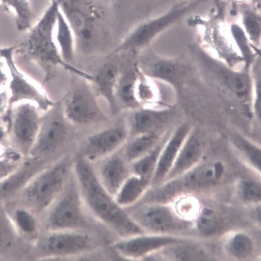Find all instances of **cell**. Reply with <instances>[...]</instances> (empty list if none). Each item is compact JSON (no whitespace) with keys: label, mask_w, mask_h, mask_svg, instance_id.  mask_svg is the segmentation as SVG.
I'll use <instances>...</instances> for the list:
<instances>
[{"label":"cell","mask_w":261,"mask_h":261,"mask_svg":"<svg viewBox=\"0 0 261 261\" xmlns=\"http://www.w3.org/2000/svg\"><path fill=\"white\" fill-rule=\"evenodd\" d=\"M183 242L181 239L172 235L143 233L121 238L114 244V247L121 256L138 259Z\"/></svg>","instance_id":"obj_15"},{"label":"cell","mask_w":261,"mask_h":261,"mask_svg":"<svg viewBox=\"0 0 261 261\" xmlns=\"http://www.w3.org/2000/svg\"><path fill=\"white\" fill-rule=\"evenodd\" d=\"M247 25H248V29L251 32V33H256L258 32L259 29L258 28V25L255 20L251 18H248L247 20Z\"/></svg>","instance_id":"obj_39"},{"label":"cell","mask_w":261,"mask_h":261,"mask_svg":"<svg viewBox=\"0 0 261 261\" xmlns=\"http://www.w3.org/2000/svg\"><path fill=\"white\" fill-rule=\"evenodd\" d=\"M228 254L237 260H245L252 255L254 244L251 237L243 232L232 234L225 244Z\"/></svg>","instance_id":"obj_28"},{"label":"cell","mask_w":261,"mask_h":261,"mask_svg":"<svg viewBox=\"0 0 261 261\" xmlns=\"http://www.w3.org/2000/svg\"><path fill=\"white\" fill-rule=\"evenodd\" d=\"M76 37L77 51L91 54L100 41V13L95 0H55Z\"/></svg>","instance_id":"obj_3"},{"label":"cell","mask_w":261,"mask_h":261,"mask_svg":"<svg viewBox=\"0 0 261 261\" xmlns=\"http://www.w3.org/2000/svg\"><path fill=\"white\" fill-rule=\"evenodd\" d=\"M55 37L62 58L66 63L71 64L77 52L76 37L60 9L57 15Z\"/></svg>","instance_id":"obj_24"},{"label":"cell","mask_w":261,"mask_h":261,"mask_svg":"<svg viewBox=\"0 0 261 261\" xmlns=\"http://www.w3.org/2000/svg\"><path fill=\"white\" fill-rule=\"evenodd\" d=\"M3 87V86H2ZM2 87H0V88H1Z\"/></svg>","instance_id":"obj_41"},{"label":"cell","mask_w":261,"mask_h":261,"mask_svg":"<svg viewBox=\"0 0 261 261\" xmlns=\"http://www.w3.org/2000/svg\"><path fill=\"white\" fill-rule=\"evenodd\" d=\"M14 219L18 228L22 233L31 234L37 230V223L29 210L19 208L14 213Z\"/></svg>","instance_id":"obj_35"},{"label":"cell","mask_w":261,"mask_h":261,"mask_svg":"<svg viewBox=\"0 0 261 261\" xmlns=\"http://www.w3.org/2000/svg\"><path fill=\"white\" fill-rule=\"evenodd\" d=\"M222 224V218L217 211L210 206H205L197 216L195 227L199 234L210 237L219 232Z\"/></svg>","instance_id":"obj_30"},{"label":"cell","mask_w":261,"mask_h":261,"mask_svg":"<svg viewBox=\"0 0 261 261\" xmlns=\"http://www.w3.org/2000/svg\"><path fill=\"white\" fill-rule=\"evenodd\" d=\"M70 179L65 190L46 212L48 231H81L89 228L85 207L77 185Z\"/></svg>","instance_id":"obj_8"},{"label":"cell","mask_w":261,"mask_h":261,"mask_svg":"<svg viewBox=\"0 0 261 261\" xmlns=\"http://www.w3.org/2000/svg\"><path fill=\"white\" fill-rule=\"evenodd\" d=\"M230 143L234 151L246 164L254 170L261 171V151L260 146L240 134L232 135Z\"/></svg>","instance_id":"obj_25"},{"label":"cell","mask_w":261,"mask_h":261,"mask_svg":"<svg viewBox=\"0 0 261 261\" xmlns=\"http://www.w3.org/2000/svg\"><path fill=\"white\" fill-rule=\"evenodd\" d=\"M129 137L127 126H111L89 136L81 149L82 158L91 163L117 152Z\"/></svg>","instance_id":"obj_13"},{"label":"cell","mask_w":261,"mask_h":261,"mask_svg":"<svg viewBox=\"0 0 261 261\" xmlns=\"http://www.w3.org/2000/svg\"><path fill=\"white\" fill-rule=\"evenodd\" d=\"M10 100L8 85L0 88V118L4 119L5 121L10 109Z\"/></svg>","instance_id":"obj_37"},{"label":"cell","mask_w":261,"mask_h":261,"mask_svg":"<svg viewBox=\"0 0 261 261\" xmlns=\"http://www.w3.org/2000/svg\"><path fill=\"white\" fill-rule=\"evenodd\" d=\"M166 133L165 129L129 137L124 145V158L132 164L152 151L166 136Z\"/></svg>","instance_id":"obj_21"},{"label":"cell","mask_w":261,"mask_h":261,"mask_svg":"<svg viewBox=\"0 0 261 261\" xmlns=\"http://www.w3.org/2000/svg\"><path fill=\"white\" fill-rule=\"evenodd\" d=\"M68 124L60 100L43 114L39 133L26 158L41 160L55 154L66 142Z\"/></svg>","instance_id":"obj_10"},{"label":"cell","mask_w":261,"mask_h":261,"mask_svg":"<svg viewBox=\"0 0 261 261\" xmlns=\"http://www.w3.org/2000/svg\"><path fill=\"white\" fill-rule=\"evenodd\" d=\"M122 68L114 62L105 63L92 74L90 82L96 95L107 101L113 115L121 111L116 97V89Z\"/></svg>","instance_id":"obj_17"},{"label":"cell","mask_w":261,"mask_h":261,"mask_svg":"<svg viewBox=\"0 0 261 261\" xmlns=\"http://www.w3.org/2000/svg\"><path fill=\"white\" fill-rule=\"evenodd\" d=\"M165 137L152 151L130 164L132 173L152 182Z\"/></svg>","instance_id":"obj_29"},{"label":"cell","mask_w":261,"mask_h":261,"mask_svg":"<svg viewBox=\"0 0 261 261\" xmlns=\"http://www.w3.org/2000/svg\"><path fill=\"white\" fill-rule=\"evenodd\" d=\"M72 171L69 161H58L29 184L23 192L24 200L35 210L46 212L65 190Z\"/></svg>","instance_id":"obj_6"},{"label":"cell","mask_w":261,"mask_h":261,"mask_svg":"<svg viewBox=\"0 0 261 261\" xmlns=\"http://www.w3.org/2000/svg\"><path fill=\"white\" fill-rule=\"evenodd\" d=\"M10 78V70L5 57L0 55V87L8 85Z\"/></svg>","instance_id":"obj_38"},{"label":"cell","mask_w":261,"mask_h":261,"mask_svg":"<svg viewBox=\"0 0 261 261\" xmlns=\"http://www.w3.org/2000/svg\"><path fill=\"white\" fill-rule=\"evenodd\" d=\"M204 148L201 137L193 127L184 142L163 183L182 175L199 164L204 152Z\"/></svg>","instance_id":"obj_18"},{"label":"cell","mask_w":261,"mask_h":261,"mask_svg":"<svg viewBox=\"0 0 261 261\" xmlns=\"http://www.w3.org/2000/svg\"><path fill=\"white\" fill-rule=\"evenodd\" d=\"M238 193L244 202L250 204H259L261 200L260 183L254 180L243 179L239 185Z\"/></svg>","instance_id":"obj_33"},{"label":"cell","mask_w":261,"mask_h":261,"mask_svg":"<svg viewBox=\"0 0 261 261\" xmlns=\"http://www.w3.org/2000/svg\"><path fill=\"white\" fill-rule=\"evenodd\" d=\"M101 161L95 172L103 188L115 197L121 186L132 173L130 164L123 155L116 153Z\"/></svg>","instance_id":"obj_19"},{"label":"cell","mask_w":261,"mask_h":261,"mask_svg":"<svg viewBox=\"0 0 261 261\" xmlns=\"http://www.w3.org/2000/svg\"><path fill=\"white\" fill-rule=\"evenodd\" d=\"M181 244L182 246L179 247L178 244L176 245L177 247L175 250V257L176 259L178 260H207V257H205L204 253H201L200 251H198L196 248H193L190 247H184ZM180 244V243H179Z\"/></svg>","instance_id":"obj_36"},{"label":"cell","mask_w":261,"mask_h":261,"mask_svg":"<svg viewBox=\"0 0 261 261\" xmlns=\"http://www.w3.org/2000/svg\"><path fill=\"white\" fill-rule=\"evenodd\" d=\"M59 10L58 3L53 0L27 42L15 49L28 70L45 82L56 77L59 68L72 73L79 70L63 60L56 45L55 33Z\"/></svg>","instance_id":"obj_2"},{"label":"cell","mask_w":261,"mask_h":261,"mask_svg":"<svg viewBox=\"0 0 261 261\" xmlns=\"http://www.w3.org/2000/svg\"><path fill=\"white\" fill-rule=\"evenodd\" d=\"M223 81L232 93L239 97L251 95V82L249 70L229 68L224 74Z\"/></svg>","instance_id":"obj_27"},{"label":"cell","mask_w":261,"mask_h":261,"mask_svg":"<svg viewBox=\"0 0 261 261\" xmlns=\"http://www.w3.org/2000/svg\"><path fill=\"white\" fill-rule=\"evenodd\" d=\"M249 72L251 77V99L253 116L259 123L260 120V66L258 60L252 63Z\"/></svg>","instance_id":"obj_32"},{"label":"cell","mask_w":261,"mask_h":261,"mask_svg":"<svg viewBox=\"0 0 261 261\" xmlns=\"http://www.w3.org/2000/svg\"><path fill=\"white\" fill-rule=\"evenodd\" d=\"M138 64L122 68L116 89V97L121 110H135L140 106L135 97L136 84L139 72Z\"/></svg>","instance_id":"obj_22"},{"label":"cell","mask_w":261,"mask_h":261,"mask_svg":"<svg viewBox=\"0 0 261 261\" xmlns=\"http://www.w3.org/2000/svg\"><path fill=\"white\" fill-rule=\"evenodd\" d=\"M225 174V166L220 161L199 164L182 175L158 186L148 202L163 203L174 195L211 187L221 181Z\"/></svg>","instance_id":"obj_7"},{"label":"cell","mask_w":261,"mask_h":261,"mask_svg":"<svg viewBox=\"0 0 261 261\" xmlns=\"http://www.w3.org/2000/svg\"><path fill=\"white\" fill-rule=\"evenodd\" d=\"M151 186V182L132 173L118 190L114 198L124 209L136 205Z\"/></svg>","instance_id":"obj_23"},{"label":"cell","mask_w":261,"mask_h":261,"mask_svg":"<svg viewBox=\"0 0 261 261\" xmlns=\"http://www.w3.org/2000/svg\"><path fill=\"white\" fill-rule=\"evenodd\" d=\"M6 131V128H0V142H4L5 137Z\"/></svg>","instance_id":"obj_40"},{"label":"cell","mask_w":261,"mask_h":261,"mask_svg":"<svg viewBox=\"0 0 261 261\" xmlns=\"http://www.w3.org/2000/svg\"><path fill=\"white\" fill-rule=\"evenodd\" d=\"M2 2L5 5L12 7L16 11L19 29H24L30 25L33 15L27 0H2Z\"/></svg>","instance_id":"obj_34"},{"label":"cell","mask_w":261,"mask_h":261,"mask_svg":"<svg viewBox=\"0 0 261 261\" xmlns=\"http://www.w3.org/2000/svg\"><path fill=\"white\" fill-rule=\"evenodd\" d=\"M142 71L154 81L171 83L180 77L183 68L178 64L163 59L153 60L144 66H140Z\"/></svg>","instance_id":"obj_26"},{"label":"cell","mask_w":261,"mask_h":261,"mask_svg":"<svg viewBox=\"0 0 261 261\" xmlns=\"http://www.w3.org/2000/svg\"><path fill=\"white\" fill-rule=\"evenodd\" d=\"M98 245L97 240L85 231H48L36 247L42 257L65 258L91 252Z\"/></svg>","instance_id":"obj_11"},{"label":"cell","mask_w":261,"mask_h":261,"mask_svg":"<svg viewBox=\"0 0 261 261\" xmlns=\"http://www.w3.org/2000/svg\"><path fill=\"white\" fill-rule=\"evenodd\" d=\"M154 81L145 75L140 68L136 84L135 97L140 107H151L158 102V88Z\"/></svg>","instance_id":"obj_31"},{"label":"cell","mask_w":261,"mask_h":261,"mask_svg":"<svg viewBox=\"0 0 261 261\" xmlns=\"http://www.w3.org/2000/svg\"><path fill=\"white\" fill-rule=\"evenodd\" d=\"M15 48L0 49V55L5 58L10 70V78L8 84L10 96V108L15 103L29 101L35 103L45 113L58 101L53 99L43 89L17 68L12 58Z\"/></svg>","instance_id":"obj_12"},{"label":"cell","mask_w":261,"mask_h":261,"mask_svg":"<svg viewBox=\"0 0 261 261\" xmlns=\"http://www.w3.org/2000/svg\"><path fill=\"white\" fill-rule=\"evenodd\" d=\"M169 110L142 107L132 111L133 114L127 126L129 137L166 129L170 115Z\"/></svg>","instance_id":"obj_20"},{"label":"cell","mask_w":261,"mask_h":261,"mask_svg":"<svg viewBox=\"0 0 261 261\" xmlns=\"http://www.w3.org/2000/svg\"><path fill=\"white\" fill-rule=\"evenodd\" d=\"M183 12V10L175 11L170 14L145 21L136 25L125 35L114 53L124 54L140 52Z\"/></svg>","instance_id":"obj_14"},{"label":"cell","mask_w":261,"mask_h":261,"mask_svg":"<svg viewBox=\"0 0 261 261\" xmlns=\"http://www.w3.org/2000/svg\"><path fill=\"white\" fill-rule=\"evenodd\" d=\"M44 113L35 103L22 101L10 108L6 118L4 143L11 150L27 157L34 143Z\"/></svg>","instance_id":"obj_4"},{"label":"cell","mask_w":261,"mask_h":261,"mask_svg":"<svg viewBox=\"0 0 261 261\" xmlns=\"http://www.w3.org/2000/svg\"><path fill=\"white\" fill-rule=\"evenodd\" d=\"M127 212L144 233L172 235L184 232L192 227L189 220L162 203L148 202Z\"/></svg>","instance_id":"obj_9"},{"label":"cell","mask_w":261,"mask_h":261,"mask_svg":"<svg viewBox=\"0 0 261 261\" xmlns=\"http://www.w3.org/2000/svg\"><path fill=\"white\" fill-rule=\"evenodd\" d=\"M72 173L85 207L93 217L121 238L144 233L103 188L92 163L79 159L72 164Z\"/></svg>","instance_id":"obj_1"},{"label":"cell","mask_w":261,"mask_h":261,"mask_svg":"<svg viewBox=\"0 0 261 261\" xmlns=\"http://www.w3.org/2000/svg\"><path fill=\"white\" fill-rule=\"evenodd\" d=\"M68 92L61 99L63 115L69 124L87 126L107 121L97 96L86 80L74 75Z\"/></svg>","instance_id":"obj_5"},{"label":"cell","mask_w":261,"mask_h":261,"mask_svg":"<svg viewBox=\"0 0 261 261\" xmlns=\"http://www.w3.org/2000/svg\"><path fill=\"white\" fill-rule=\"evenodd\" d=\"M193 128L188 123H182L166 140L159 156L151 186L156 188L165 181L184 142Z\"/></svg>","instance_id":"obj_16"}]
</instances>
